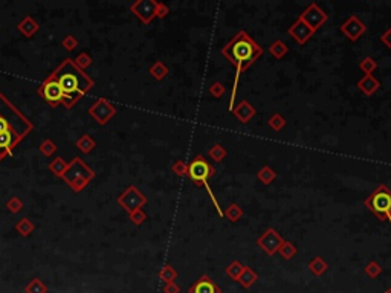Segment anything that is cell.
Wrapping results in <instances>:
<instances>
[{
    "label": "cell",
    "mask_w": 391,
    "mask_h": 293,
    "mask_svg": "<svg viewBox=\"0 0 391 293\" xmlns=\"http://www.w3.org/2000/svg\"><path fill=\"white\" fill-rule=\"evenodd\" d=\"M220 53L225 58L229 60V63L235 67V78H234V86L229 98L228 110H234V103L237 96V89H239V78L240 75L246 71L248 67L252 66L263 53V49L254 38H251L246 31H239L228 45H225L220 49Z\"/></svg>",
    "instance_id": "obj_1"
},
{
    "label": "cell",
    "mask_w": 391,
    "mask_h": 293,
    "mask_svg": "<svg viewBox=\"0 0 391 293\" xmlns=\"http://www.w3.org/2000/svg\"><path fill=\"white\" fill-rule=\"evenodd\" d=\"M54 77L58 81V84L64 93V100H71L69 104L75 103L92 86V80L86 77L81 71H78L72 60H66L58 67V71L54 74Z\"/></svg>",
    "instance_id": "obj_2"
},
{
    "label": "cell",
    "mask_w": 391,
    "mask_h": 293,
    "mask_svg": "<svg viewBox=\"0 0 391 293\" xmlns=\"http://www.w3.org/2000/svg\"><path fill=\"white\" fill-rule=\"evenodd\" d=\"M216 173L214 170V166L209 163L202 155H197L196 156L190 163H188V171H187V176L193 180L194 185L196 186H203L209 195V199H211V202L214 203V208H216V211L220 217H223V209L220 208V203L219 200L216 199V195L211 189V185L208 184V180L209 177H213Z\"/></svg>",
    "instance_id": "obj_3"
},
{
    "label": "cell",
    "mask_w": 391,
    "mask_h": 293,
    "mask_svg": "<svg viewBox=\"0 0 391 293\" xmlns=\"http://www.w3.org/2000/svg\"><path fill=\"white\" fill-rule=\"evenodd\" d=\"M370 213L382 221L391 223V189L387 185H379L364 202Z\"/></svg>",
    "instance_id": "obj_4"
},
{
    "label": "cell",
    "mask_w": 391,
    "mask_h": 293,
    "mask_svg": "<svg viewBox=\"0 0 391 293\" xmlns=\"http://www.w3.org/2000/svg\"><path fill=\"white\" fill-rule=\"evenodd\" d=\"M8 106H9V103L5 100L2 95H0V134L6 133V132H14V133H17L20 136L26 134L28 132L31 130V124L29 122H26V124H12L9 116H14L16 113H19V111L14 108L12 106L9 107L8 111H5V108Z\"/></svg>",
    "instance_id": "obj_5"
},
{
    "label": "cell",
    "mask_w": 391,
    "mask_h": 293,
    "mask_svg": "<svg viewBox=\"0 0 391 293\" xmlns=\"http://www.w3.org/2000/svg\"><path fill=\"white\" fill-rule=\"evenodd\" d=\"M283 241L284 240L281 239V235L278 234L274 228H268L257 239V246L266 255L274 257L275 254H278V249H280V246L283 244Z\"/></svg>",
    "instance_id": "obj_6"
},
{
    "label": "cell",
    "mask_w": 391,
    "mask_h": 293,
    "mask_svg": "<svg viewBox=\"0 0 391 293\" xmlns=\"http://www.w3.org/2000/svg\"><path fill=\"white\" fill-rule=\"evenodd\" d=\"M300 19L309 26L312 27V29L316 32L321 26H323L327 20H329V14L324 12L323 9H321L316 3H310L309 6H307L301 14H300Z\"/></svg>",
    "instance_id": "obj_7"
},
{
    "label": "cell",
    "mask_w": 391,
    "mask_h": 293,
    "mask_svg": "<svg viewBox=\"0 0 391 293\" xmlns=\"http://www.w3.org/2000/svg\"><path fill=\"white\" fill-rule=\"evenodd\" d=\"M40 95L45 98V101L49 103L51 106H57L60 104L63 100H64V93L58 84V81L55 80V77L52 75L51 78H48L43 84H41V87L38 89Z\"/></svg>",
    "instance_id": "obj_8"
},
{
    "label": "cell",
    "mask_w": 391,
    "mask_h": 293,
    "mask_svg": "<svg viewBox=\"0 0 391 293\" xmlns=\"http://www.w3.org/2000/svg\"><path fill=\"white\" fill-rule=\"evenodd\" d=\"M341 32L350 41H358L367 32V25L353 14L341 25Z\"/></svg>",
    "instance_id": "obj_9"
},
{
    "label": "cell",
    "mask_w": 391,
    "mask_h": 293,
    "mask_svg": "<svg viewBox=\"0 0 391 293\" xmlns=\"http://www.w3.org/2000/svg\"><path fill=\"white\" fill-rule=\"evenodd\" d=\"M147 202L145 199V195L141 192V191H138L135 186H130L127 191H125L121 197H119V203L127 209V211L132 214L133 211H136V209H141V206H144Z\"/></svg>",
    "instance_id": "obj_10"
},
{
    "label": "cell",
    "mask_w": 391,
    "mask_h": 293,
    "mask_svg": "<svg viewBox=\"0 0 391 293\" xmlns=\"http://www.w3.org/2000/svg\"><path fill=\"white\" fill-rule=\"evenodd\" d=\"M287 32L293 38V41H295V43H298V45H306L307 41H309L315 35V31L312 29V27L307 26L300 17L290 25Z\"/></svg>",
    "instance_id": "obj_11"
},
{
    "label": "cell",
    "mask_w": 391,
    "mask_h": 293,
    "mask_svg": "<svg viewBox=\"0 0 391 293\" xmlns=\"http://www.w3.org/2000/svg\"><path fill=\"white\" fill-rule=\"evenodd\" d=\"M156 6L158 2H155V0H139V2L132 5V11L144 23H150L153 17L156 16Z\"/></svg>",
    "instance_id": "obj_12"
},
{
    "label": "cell",
    "mask_w": 391,
    "mask_h": 293,
    "mask_svg": "<svg viewBox=\"0 0 391 293\" xmlns=\"http://www.w3.org/2000/svg\"><path fill=\"white\" fill-rule=\"evenodd\" d=\"M188 293H222V290L208 275H202L199 280L188 289Z\"/></svg>",
    "instance_id": "obj_13"
},
{
    "label": "cell",
    "mask_w": 391,
    "mask_h": 293,
    "mask_svg": "<svg viewBox=\"0 0 391 293\" xmlns=\"http://www.w3.org/2000/svg\"><path fill=\"white\" fill-rule=\"evenodd\" d=\"M231 113L239 119V122L242 124H248L251 119H252L255 115H257V110L255 107L251 104L249 101L243 100L242 103L237 104V107H234V110L231 111Z\"/></svg>",
    "instance_id": "obj_14"
},
{
    "label": "cell",
    "mask_w": 391,
    "mask_h": 293,
    "mask_svg": "<svg viewBox=\"0 0 391 293\" xmlns=\"http://www.w3.org/2000/svg\"><path fill=\"white\" fill-rule=\"evenodd\" d=\"M358 89L365 96H373L381 89V81L373 75H364L358 81Z\"/></svg>",
    "instance_id": "obj_15"
},
{
    "label": "cell",
    "mask_w": 391,
    "mask_h": 293,
    "mask_svg": "<svg viewBox=\"0 0 391 293\" xmlns=\"http://www.w3.org/2000/svg\"><path fill=\"white\" fill-rule=\"evenodd\" d=\"M257 280H258L257 272L254 269H251L249 266H245L243 272H242V275H240L239 281H237V283H240L242 287H245V289H251L257 283Z\"/></svg>",
    "instance_id": "obj_16"
},
{
    "label": "cell",
    "mask_w": 391,
    "mask_h": 293,
    "mask_svg": "<svg viewBox=\"0 0 391 293\" xmlns=\"http://www.w3.org/2000/svg\"><path fill=\"white\" fill-rule=\"evenodd\" d=\"M307 267H309V270L315 275V276H321V275H324L329 269V264L327 261L323 258V257H315L313 260L309 261V264H307Z\"/></svg>",
    "instance_id": "obj_17"
},
{
    "label": "cell",
    "mask_w": 391,
    "mask_h": 293,
    "mask_svg": "<svg viewBox=\"0 0 391 293\" xmlns=\"http://www.w3.org/2000/svg\"><path fill=\"white\" fill-rule=\"evenodd\" d=\"M243 215H245L243 208L240 205H237V203H229L228 208H226V211H223V217H226L231 223H235V221L242 220Z\"/></svg>",
    "instance_id": "obj_18"
},
{
    "label": "cell",
    "mask_w": 391,
    "mask_h": 293,
    "mask_svg": "<svg viewBox=\"0 0 391 293\" xmlns=\"http://www.w3.org/2000/svg\"><path fill=\"white\" fill-rule=\"evenodd\" d=\"M257 179L264 185H271L274 180L277 179V173H275V170L272 168V166L264 165L257 171Z\"/></svg>",
    "instance_id": "obj_19"
},
{
    "label": "cell",
    "mask_w": 391,
    "mask_h": 293,
    "mask_svg": "<svg viewBox=\"0 0 391 293\" xmlns=\"http://www.w3.org/2000/svg\"><path fill=\"white\" fill-rule=\"evenodd\" d=\"M268 51H269V53L272 55L275 60H281L284 55L289 52V48L283 43L281 40H275L274 43H271Z\"/></svg>",
    "instance_id": "obj_20"
},
{
    "label": "cell",
    "mask_w": 391,
    "mask_h": 293,
    "mask_svg": "<svg viewBox=\"0 0 391 293\" xmlns=\"http://www.w3.org/2000/svg\"><path fill=\"white\" fill-rule=\"evenodd\" d=\"M226 155H228V151H226V148L223 147L222 144H214L211 148H209V151H208L209 159H211L213 162H217V163L225 159Z\"/></svg>",
    "instance_id": "obj_21"
},
{
    "label": "cell",
    "mask_w": 391,
    "mask_h": 293,
    "mask_svg": "<svg viewBox=\"0 0 391 293\" xmlns=\"http://www.w3.org/2000/svg\"><path fill=\"white\" fill-rule=\"evenodd\" d=\"M243 264L240 263V261H237V260H234L232 263H229V266L225 269V273L231 278V280H234V281H239V278H240V275H242V272H243Z\"/></svg>",
    "instance_id": "obj_22"
},
{
    "label": "cell",
    "mask_w": 391,
    "mask_h": 293,
    "mask_svg": "<svg viewBox=\"0 0 391 293\" xmlns=\"http://www.w3.org/2000/svg\"><path fill=\"white\" fill-rule=\"evenodd\" d=\"M150 74L153 75V78L155 80H164L167 75H168V67H167L162 61H156L155 64H153L150 67Z\"/></svg>",
    "instance_id": "obj_23"
},
{
    "label": "cell",
    "mask_w": 391,
    "mask_h": 293,
    "mask_svg": "<svg viewBox=\"0 0 391 293\" xmlns=\"http://www.w3.org/2000/svg\"><path fill=\"white\" fill-rule=\"evenodd\" d=\"M278 254H280L284 260L289 261L297 255V246L290 241H283V244L280 246V249H278Z\"/></svg>",
    "instance_id": "obj_24"
},
{
    "label": "cell",
    "mask_w": 391,
    "mask_h": 293,
    "mask_svg": "<svg viewBox=\"0 0 391 293\" xmlns=\"http://www.w3.org/2000/svg\"><path fill=\"white\" fill-rule=\"evenodd\" d=\"M159 278L161 280L167 284V283H174V280L177 278V272L173 266H170V264H167V266H164L159 272Z\"/></svg>",
    "instance_id": "obj_25"
},
{
    "label": "cell",
    "mask_w": 391,
    "mask_h": 293,
    "mask_svg": "<svg viewBox=\"0 0 391 293\" xmlns=\"http://www.w3.org/2000/svg\"><path fill=\"white\" fill-rule=\"evenodd\" d=\"M359 69L365 75H373V72L378 69V61H376L373 57H365V58H362V61L359 63Z\"/></svg>",
    "instance_id": "obj_26"
},
{
    "label": "cell",
    "mask_w": 391,
    "mask_h": 293,
    "mask_svg": "<svg viewBox=\"0 0 391 293\" xmlns=\"http://www.w3.org/2000/svg\"><path fill=\"white\" fill-rule=\"evenodd\" d=\"M268 124H269V127H271L274 132H281V130L286 127V119H284L280 113H274V115L269 118Z\"/></svg>",
    "instance_id": "obj_27"
},
{
    "label": "cell",
    "mask_w": 391,
    "mask_h": 293,
    "mask_svg": "<svg viewBox=\"0 0 391 293\" xmlns=\"http://www.w3.org/2000/svg\"><path fill=\"white\" fill-rule=\"evenodd\" d=\"M364 272L368 278H371V280H376L381 273H382V267H381V264L378 261H370L367 266L364 267Z\"/></svg>",
    "instance_id": "obj_28"
},
{
    "label": "cell",
    "mask_w": 391,
    "mask_h": 293,
    "mask_svg": "<svg viewBox=\"0 0 391 293\" xmlns=\"http://www.w3.org/2000/svg\"><path fill=\"white\" fill-rule=\"evenodd\" d=\"M46 292H48V287L41 283V280H38V278H35V280H32L26 286V293H46Z\"/></svg>",
    "instance_id": "obj_29"
},
{
    "label": "cell",
    "mask_w": 391,
    "mask_h": 293,
    "mask_svg": "<svg viewBox=\"0 0 391 293\" xmlns=\"http://www.w3.org/2000/svg\"><path fill=\"white\" fill-rule=\"evenodd\" d=\"M209 93H211L214 98H220L225 93V86L222 84L220 81H214L211 86H209Z\"/></svg>",
    "instance_id": "obj_30"
},
{
    "label": "cell",
    "mask_w": 391,
    "mask_h": 293,
    "mask_svg": "<svg viewBox=\"0 0 391 293\" xmlns=\"http://www.w3.org/2000/svg\"><path fill=\"white\" fill-rule=\"evenodd\" d=\"M187 171H188V163L184 162V160H177L174 165H173V173L180 176V177H184L187 176Z\"/></svg>",
    "instance_id": "obj_31"
},
{
    "label": "cell",
    "mask_w": 391,
    "mask_h": 293,
    "mask_svg": "<svg viewBox=\"0 0 391 293\" xmlns=\"http://www.w3.org/2000/svg\"><path fill=\"white\" fill-rule=\"evenodd\" d=\"M130 217H132L133 223H136V225H141V223L145 220L147 215L141 211V209H136V211H133V213L130 214Z\"/></svg>",
    "instance_id": "obj_32"
},
{
    "label": "cell",
    "mask_w": 391,
    "mask_h": 293,
    "mask_svg": "<svg viewBox=\"0 0 391 293\" xmlns=\"http://www.w3.org/2000/svg\"><path fill=\"white\" fill-rule=\"evenodd\" d=\"M17 229H20L23 235H28V234H29V231L32 229V225H29L28 218H23L22 223H19V225H17Z\"/></svg>",
    "instance_id": "obj_33"
},
{
    "label": "cell",
    "mask_w": 391,
    "mask_h": 293,
    "mask_svg": "<svg viewBox=\"0 0 391 293\" xmlns=\"http://www.w3.org/2000/svg\"><path fill=\"white\" fill-rule=\"evenodd\" d=\"M168 12H170V9H168V6H167L165 3H158V6H156V16L158 17L164 19Z\"/></svg>",
    "instance_id": "obj_34"
},
{
    "label": "cell",
    "mask_w": 391,
    "mask_h": 293,
    "mask_svg": "<svg viewBox=\"0 0 391 293\" xmlns=\"http://www.w3.org/2000/svg\"><path fill=\"white\" fill-rule=\"evenodd\" d=\"M381 41H382V45H385L388 49H391V27L381 35Z\"/></svg>",
    "instance_id": "obj_35"
},
{
    "label": "cell",
    "mask_w": 391,
    "mask_h": 293,
    "mask_svg": "<svg viewBox=\"0 0 391 293\" xmlns=\"http://www.w3.org/2000/svg\"><path fill=\"white\" fill-rule=\"evenodd\" d=\"M180 287L176 283H167L164 286V293H179Z\"/></svg>",
    "instance_id": "obj_36"
},
{
    "label": "cell",
    "mask_w": 391,
    "mask_h": 293,
    "mask_svg": "<svg viewBox=\"0 0 391 293\" xmlns=\"http://www.w3.org/2000/svg\"><path fill=\"white\" fill-rule=\"evenodd\" d=\"M384 293H391V287H390V289H388V290H385V292H384Z\"/></svg>",
    "instance_id": "obj_37"
}]
</instances>
